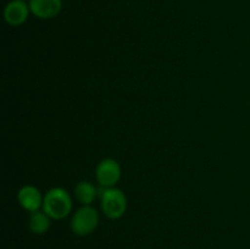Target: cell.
<instances>
[{"instance_id": "8", "label": "cell", "mask_w": 250, "mask_h": 249, "mask_svg": "<svg viewBox=\"0 0 250 249\" xmlns=\"http://www.w3.org/2000/svg\"><path fill=\"white\" fill-rule=\"evenodd\" d=\"M75 195L82 205H92L98 197V189L92 182L81 181L75 187Z\"/></svg>"}, {"instance_id": "10", "label": "cell", "mask_w": 250, "mask_h": 249, "mask_svg": "<svg viewBox=\"0 0 250 249\" xmlns=\"http://www.w3.org/2000/svg\"><path fill=\"white\" fill-rule=\"evenodd\" d=\"M23 1H26V0H23ZM29 1H31V0H29Z\"/></svg>"}, {"instance_id": "9", "label": "cell", "mask_w": 250, "mask_h": 249, "mask_svg": "<svg viewBox=\"0 0 250 249\" xmlns=\"http://www.w3.org/2000/svg\"><path fill=\"white\" fill-rule=\"evenodd\" d=\"M50 217L44 211H41V210L31 212V217H29V229L34 234L46 233L48 229L50 228Z\"/></svg>"}, {"instance_id": "6", "label": "cell", "mask_w": 250, "mask_h": 249, "mask_svg": "<svg viewBox=\"0 0 250 249\" xmlns=\"http://www.w3.org/2000/svg\"><path fill=\"white\" fill-rule=\"evenodd\" d=\"M29 11V6L23 0H12L5 7L4 19L10 26H20L26 22Z\"/></svg>"}, {"instance_id": "7", "label": "cell", "mask_w": 250, "mask_h": 249, "mask_svg": "<svg viewBox=\"0 0 250 249\" xmlns=\"http://www.w3.org/2000/svg\"><path fill=\"white\" fill-rule=\"evenodd\" d=\"M61 0H31L29 10L34 16L42 20L55 17L61 11Z\"/></svg>"}, {"instance_id": "3", "label": "cell", "mask_w": 250, "mask_h": 249, "mask_svg": "<svg viewBox=\"0 0 250 249\" xmlns=\"http://www.w3.org/2000/svg\"><path fill=\"white\" fill-rule=\"evenodd\" d=\"M99 225V214L92 205H82L71 219V229L80 237L93 233Z\"/></svg>"}, {"instance_id": "4", "label": "cell", "mask_w": 250, "mask_h": 249, "mask_svg": "<svg viewBox=\"0 0 250 249\" xmlns=\"http://www.w3.org/2000/svg\"><path fill=\"white\" fill-rule=\"evenodd\" d=\"M121 175L122 170L119 161L111 158L103 159L95 170V177L100 187L103 188L115 187L121 178Z\"/></svg>"}, {"instance_id": "1", "label": "cell", "mask_w": 250, "mask_h": 249, "mask_svg": "<svg viewBox=\"0 0 250 249\" xmlns=\"http://www.w3.org/2000/svg\"><path fill=\"white\" fill-rule=\"evenodd\" d=\"M72 210V198L62 187H54L44 195L43 211L53 220H62Z\"/></svg>"}, {"instance_id": "2", "label": "cell", "mask_w": 250, "mask_h": 249, "mask_svg": "<svg viewBox=\"0 0 250 249\" xmlns=\"http://www.w3.org/2000/svg\"><path fill=\"white\" fill-rule=\"evenodd\" d=\"M102 211L107 219H121L127 210V197L120 188H104L100 194Z\"/></svg>"}, {"instance_id": "5", "label": "cell", "mask_w": 250, "mask_h": 249, "mask_svg": "<svg viewBox=\"0 0 250 249\" xmlns=\"http://www.w3.org/2000/svg\"><path fill=\"white\" fill-rule=\"evenodd\" d=\"M43 200L44 195H42L41 190L36 186H23L17 193V202L21 205L22 209L28 212L41 210V208H43Z\"/></svg>"}]
</instances>
